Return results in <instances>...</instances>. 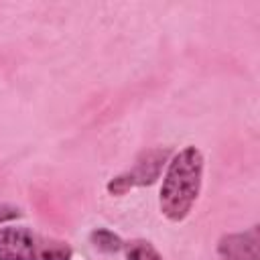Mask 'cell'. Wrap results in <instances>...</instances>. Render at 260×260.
<instances>
[{
    "instance_id": "6",
    "label": "cell",
    "mask_w": 260,
    "mask_h": 260,
    "mask_svg": "<svg viewBox=\"0 0 260 260\" xmlns=\"http://www.w3.org/2000/svg\"><path fill=\"white\" fill-rule=\"evenodd\" d=\"M126 260H162L160 252L148 240H132L124 242Z\"/></svg>"
},
{
    "instance_id": "3",
    "label": "cell",
    "mask_w": 260,
    "mask_h": 260,
    "mask_svg": "<svg viewBox=\"0 0 260 260\" xmlns=\"http://www.w3.org/2000/svg\"><path fill=\"white\" fill-rule=\"evenodd\" d=\"M169 156H171L169 148H150V150L142 152L130 171L108 181V185H106L108 193L110 195H124L134 187L152 185L160 177V171L169 162Z\"/></svg>"
},
{
    "instance_id": "1",
    "label": "cell",
    "mask_w": 260,
    "mask_h": 260,
    "mask_svg": "<svg viewBox=\"0 0 260 260\" xmlns=\"http://www.w3.org/2000/svg\"><path fill=\"white\" fill-rule=\"evenodd\" d=\"M203 183V154L197 146H185L167 162V171L160 185L158 207L169 221H183L199 193Z\"/></svg>"
},
{
    "instance_id": "4",
    "label": "cell",
    "mask_w": 260,
    "mask_h": 260,
    "mask_svg": "<svg viewBox=\"0 0 260 260\" xmlns=\"http://www.w3.org/2000/svg\"><path fill=\"white\" fill-rule=\"evenodd\" d=\"M258 246L260 232L258 225H252L246 232L225 234L217 242V256L219 260H258Z\"/></svg>"
},
{
    "instance_id": "2",
    "label": "cell",
    "mask_w": 260,
    "mask_h": 260,
    "mask_svg": "<svg viewBox=\"0 0 260 260\" xmlns=\"http://www.w3.org/2000/svg\"><path fill=\"white\" fill-rule=\"evenodd\" d=\"M67 242L47 238L22 225L0 228V260H71Z\"/></svg>"
},
{
    "instance_id": "7",
    "label": "cell",
    "mask_w": 260,
    "mask_h": 260,
    "mask_svg": "<svg viewBox=\"0 0 260 260\" xmlns=\"http://www.w3.org/2000/svg\"><path fill=\"white\" fill-rule=\"evenodd\" d=\"M22 211L16 207V205H10V203H0V223H6V221H12L16 217H20Z\"/></svg>"
},
{
    "instance_id": "5",
    "label": "cell",
    "mask_w": 260,
    "mask_h": 260,
    "mask_svg": "<svg viewBox=\"0 0 260 260\" xmlns=\"http://www.w3.org/2000/svg\"><path fill=\"white\" fill-rule=\"evenodd\" d=\"M89 242L93 244V248H98L100 252H106V254H116V252L124 250L122 238L108 228H95L89 234Z\"/></svg>"
}]
</instances>
